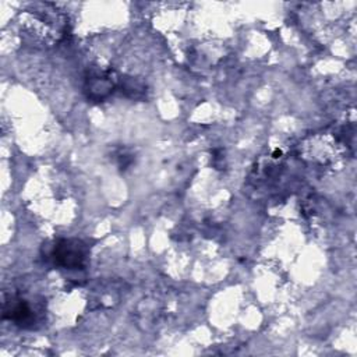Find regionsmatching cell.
<instances>
[{"label": "cell", "instance_id": "3", "mask_svg": "<svg viewBox=\"0 0 357 357\" xmlns=\"http://www.w3.org/2000/svg\"><path fill=\"white\" fill-rule=\"evenodd\" d=\"M3 317L8 318L10 321L18 325L31 324L33 321L32 310L24 300H13V301L10 300V303H6Z\"/></svg>", "mask_w": 357, "mask_h": 357}, {"label": "cell", "instance_id": "2", "mask_svg": "<svg viewBox=\"0 0 357 357\" xmlns=\"http://www.w3.org/2000/svg\"><path fill=\"white\" fill-rule=\"evenodd\" d=\"M114 86V81L112 79L110 73H95L89 78H86L85 92L89 99L102 100L106 98Z\"/></svg>", "mask_w": 357, "mask_h": 357}, {"label": "cell", "instance_id": "1", "mask_svg": "<svg viewBox=\"0 0 357 357\" xmlns=\"http://www.w3.org/2000/svg\"><path fill=\"white\" fill-rule=\"evenodd\" d=\"M53 259L67 269H79L86 258L85 245L78 240H60L53 247Z\"/></svg>", "mask_w": 357, "mask_h": 357}]
</instances>
